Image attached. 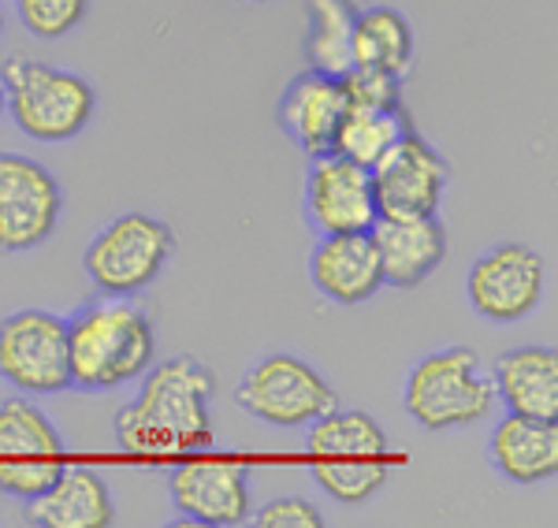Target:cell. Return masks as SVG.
Instances as JSON below:
<instances>
[{"label": "cell", "mask_w": 558, "mask_h": 528, "mask_svg": "<svg viewBox=\"0 0 558 528\" xmlns=\"http://www.w3.org/2000/svg\"><path fill=\"white\" fill-rule=\"evenodd\" d=\"M216 376L197 357L153 361L138 398L116 414V443L134 458H175L213 443Z\"/></svg>", "instance_id": "obj_1"}, {"label": "cell", "mask_w": 558, "mask_h": 528, "mask_svg": "<svg viewBox=\"0 0 558 528\" xmlns=\"http://www.w3.org/2000/svg\"><path fill=\"white\" fill-rule=\"evenodd\" d=\"M157 361V328L149 312L131 298L89 302L68 320V369L71 388L116 391L138 380Z\"/></svg>", "instance_id": "obj_2"}, {"label": "cell", "mask_w": 558, "mask_h": 528, "mask_svg": "<svg viewBox=\"0 0 558 528\" xmlns=\"http://www.w3.org/2000/svg\"><path fill=\"white\" fill-rule=\"evenodd\" d=\"M4 109L26 138L60 146L78 138L97 115V86L86 75L34 57H8L0 67Z\"/></svg>", "instance_id": "obj_3"}, {"label": "cell", "mask_w": 558, "mask_h": 528, "mask_svg": "<svg viewBox=\"0 0 558 528\" xmlns=\"http://www.w3.org/2000/svg\"><path fill=\"white\" fill-rule=\"evenodd\" d=\"M310 469L328 499L362 506L391 477V443L376 417L362 409H331L310 425Z\"/></svg>", "instance_id": "obj_4"}, {"label": "cell", "mask_w": 558, "mask_h": 528, "mask_svg": "<svg viewBox=\"0 0 558 528\" xmlns=\"http://www.w3.org/2000/svg\"><path fill=\"white\" fill-rule=\"evenodd\" d=\"M402 406L428 432L470 428L495 406V383L484 376L470 346H447L413 365Z\"/></svg>", "instance_id": "obj_5"}, {"label": "cell", "mask_w": 558, "mask_h": 528, "mask_svg": "<svg viewBox=\"0 0 558 528\" xmlns=\"http://www.w3.org/2000/svg\"><path fill=\"white\" fill-rule=\"evenodd\" d=\"M175 254V235L160 217L123 212L86 246L83 268L89 283L112 298H134L160 280Z\"/></svg>", "instance_id": "obj_6"}, {"label": "cell", "mask_w": 558, "mask_h": 528, "mask_svg": "<svg viewBox=\"0 0 558 528\" xmlns=\"http://www.w3.org/2000/svg\"><path fill=\"white\" fill-rule=\"evenodd\" d=\"M239 406L260 425L310 428L339 406L336 391L310 361L294 354H268L242 376Z\"/></svg>", "instance_id": "obj_7"}, {"label": "cell", "mask_w": 558, "mask_h": 528, "mask_svg": "<svg viewBox=\"0 0 558 528\" xmlns=\"http://www.w3.org/2000/svg\"><path fill=\"white\" fill-rule=\"evenodd\" d=\"M0 380L26 395L68 391V320L49 309H20L0 320Z\"/></svg>", "instance_id": "obj_8"}, {"label": "cell", "mask_w": 558, "mask_h": 528, "mask_svg": "<svg viewBox=\"0 0 558 528\" xmlns=\"http://www.w3.org/2000/svg\"><path fill=\"white\" fill-rule=\"evenodd\" d=\"M68 454L52 420L34 402H0V491L31 503L64 472Z\"/></svg>", "instance_id": "obj_9"}, {"label": "cell", "mask_w": 558, "mask_h": 528, "mask_svg": "<svg viewBox=\"0 0 558 528\" xmlns=\"http://www.w3.org/2000/svg\"><path fill=\"white\" fill-rule=\"evenodd\" d=\"M64 212L57 175L34 157L0 154V254H26L52 238Z\"/></svg>", "instance_id": "obj_10"}, {"label": "cell", "mask_w": 558, "mask_h": 528, "mask_svg": "<svg viewBox=\"0 0 558 528\" xmlns=\"http://www.w3.org/2000/svg\"><path fill=\"white\" fill-rule=\"evenodd\" d=\"M368 179L380 217H436L451 186V164L417 131H407L380 164L368 168Z\"/></svg>", "instance_id": "obj_11"}, {"label": "cell", "mask_w": 558, "mask_h": 528, "mask_svg": "<svg viewBox=\"0 0 558 528\" xmlns=\"http://www.w3.org/2000/svg\"><path fill=\"white\" fill-rule=\"evenodd\" d=\"M473 309L492 324H514L529 317L547 291V265L533 246L502 243L488 249L465 280Z\"/></svg>", "instance_id": "obj_12"}, {"label": "cell", "mask_w": 558, "mask_h": 528, "mask_svg": "<svg viewBox=\"0 0 558 528\" xmlns=\"http://www.w3.org/2000/svg\"><path fill=\"white\" fill-rule=\"evenodd\" d=\"M172 503L186 521L235 528L254 521V491L246 465L228 458H197L172 472Z\"/></svg>", "instance_id": "obj_13"}, {"label": "cell", "mask_w": 558, "mask_h": 528, "mask_svg": "<svg viewBox=\"0 0 558 528\" xmlns=\"http://www.w3.org/2000/svg\"><path fill=\"white\" fill-rule=\"evenodd\" d=\"M305 212H310V223L320 235L368 231L380 217L368 168L339 154L313 157V168L305 175Z\"/></svg>", "instance_id": "obj_14"}, {"label": "cell", "mask_w": 558, "mask_h": 528, "mask_svg": "<svg viewBox=\"0 0 558 528\" xmlns=\"http://www.w3.org/2000/svg\"><path fill=\"white\" fill-rule=\"evenodd\" d=\"M279 127L287 131V138L302 149L305 157L331 154L336 131L347 115V89L343 75H320V71L305 67L302 75H294L287 83L283 97H279Z\"/></svg>", "instance_id": "obj_15"}, {"label": "cell", "mask_w": 558, "mask_h": 528, "mask_svg": "<svg viewBox=\"0 0 558 528\" xmlns=\"http://www.w3.org/2000/svg\"><path fill=\"white\" fill-rule=\"evenodd\" d=\"M368 235L380 257L384 283L399 291L421 286L447 257V231L436 217H376Z\"/></svg>", "instance_id": "obj_16"}, {"label": "cell", "mask_w": 558, "mask_h": 528, "mask_svg": "<svg viewBox=\"0 0 558 528\" xmlns=\"http://www.w3.org/2000/svg\"><path fill=\"white\" fill-rule=\"evenodd\" d=\"M313 286L336 306H362L384 286L380 257H376L368 231L350 235H324L310 257Z\"/></svg>", "instance_id": "obj_17"}, {"label": "cell", "mask_w": 558, "mask_h": 528, "mask_svg": "<svg viewBox=\"0 0 558 528\" xmlns=\"http://www.w3.org/2000/svg\"><path fill=\"white\" fill-rule=\"evenodd\" d=\"M495 398L521 417L558 420V354L551 346H518L495 361Z\"/></svg>", "instance_id": "obj_18"}, {"label": "cell", "mask_w": 558, "mask_h": 528, "mask_svg": "<svg viewBox=\"0 0 558 528\" xmlns=\"http://www.w3.org/2000/svg\"><path fill=\"white\" fill-rule=\"evenodd\" d=\"M26 517L41 528H108L116 521V506L94 469L64 465V472L31 499Z\"/></svg>", "instance_id": "obj_19"}, {"label": "cell", "mask_w": 558, "mask_h": 528, "mask_svg": "<svg viewBox=\"0 0 558 528\" xmlns=\"http://www.w3.org/2000/svg\"><path fill=\"white\" fill-rule=\"evenodd\" d=\"M492 462L514 484H547L558 472V425L507 414L492 432Z\"/></svg>", "instance_id": "obj_20"}, {"label": "cell", "mask_w": 558, "mask_h": 528, "mask_svg": "<svg viewBox=\"0 0 558 528\" xmlns=\"http://www.w3.org/2000/svg\"><path fill=\"white\" fill-rule=\"evenodd\" d=\"M354 0H305V64L320 75L354 67Z\"/></svg>", "instance_id": "obj_21"}, {"label": "cell", "mask_w": 558, "mask_h": 528, "mask_svg": "<svg viewBox=\"0 0 558 528\" xmlns=\"http://www.w3.org/2000/svg\"><path fill=\"white\" fill-rule=\"evenodd\" d=\"M354 67L407 78L413 67V26L395 8H365L354 20Z\"/></svg>", "instance_id": "obj_22"}, {"label": "cell", "mask_w": 558, "mask_h": 528, "mask_svg": "<svg viewBox=\"0 0 558 528\" xmlns=\"http://www.w3.org/2000/svg\"><path fill=\"white\" fill-rule=\"evenodd\" d=\"M413 131L407 109H365V105H347V115L331 142V154L354 160L362 168H376L387 149Z\"/></svg>", "instance_id": "obj_23"}, {"label": "cell", "mask_w": 558, "mask_h": 528, "mask_svg": "<svg viewBox=\"0 0 558 528\" xmlns=\"http://www.w3.org/2000/svg\"><path fill=\"white\" fill-rule=\"evenodd\" d=\"M15 15L38 41H57L86 23L89 0H15Z\"/></svg>", "instance_id": "obj_24"}, {"label": "cell", "mask_w": 558, "mask_h": 528, "mask_svg": "<svg viewBox=\"0 0 558 528\" xmlns=\"http://www.w3.org/2000/svg\"><path fill=\"white\" fill-rule=\"evenodd\" d=\"M347 105H365V109H402V78L387 71L350 67L343 75Z\"/></svg>", "instance_id": "obj_25"}, {"label": "cell", "mask_w": 558, "mask_h": 528, "mask_svg": "<svg viewBox=\"0 0 558 528\" xmlns=\"http://www.w3.org/2000/svg\"><path fill=\"white\" fill-rule=\"evenodd\" d=\"M254 521L260 528H320V509L305 499H272L265 509H257Z\"/></svg>", "instance_id": "obj_26"}, {"label": "cell", "mask_w": 558, "mask_h": 528, "mask_svg": "<svg viewBox=\"0 0 558 528\" xmlns=\"http://www.w3.org/2000/svg\"><path fill=\"white\" fill-rule=\"evenodd\" d=\"M0 115H4V86H0Z\"/></svg>", "instance_id": "obj_27"}, {"label": "cell", "mask_w": 558, "mask_h": 528, "mask_svg": "<svg viewBox=\"0 0 558 528\" xmlns=\"http://www.w3.org/2000/svg\"><path fill=\"white\" fill-rule=\"evenodd\" d=\"M0 34H4V8H0Z\"/></svg>", "instance_id": "obj_28"}]
</instances>
